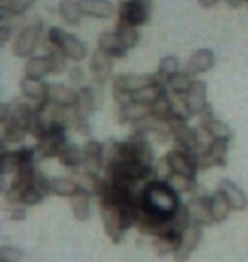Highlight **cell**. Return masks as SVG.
<instances>
[{
    "mask_svg": "<svg viewBox=\"0 0 248 262\" xmlns=\"http://www.w3.org/2000/svg\"><path fill=\"white\" fill-rule=\"evenodd\" d=\"M182 206L178 192L165 181H151L140 191V211L170 222Z\"/></svg>",
    "mask_w": 248,
    "mask_h": 262,
    "instance_id": "6da1fadb",
    "label": "cell"
},
{
    "mask_svg": "<svg viewBox=\"0 0 248 262\" xmlns=\"http://www.w3.org/2000/svg\"><path fill=\"white\" fill-rule=\"evenodd\" d=\"M156 82V73L153 75H134V73H119L112 78V97L118 106H124L133 101L136 92L143 91Z\"/></svg>",
    "mask_w": 248,
    "mask_h": 262,
    "instance_id": "7a4b0ae2",
    "label": "cell"
},
{
    "mask_svg": "<svg viewBox=\"0 0 248 262\" xmlns=\"http://www.w3.org/2000/svg\"><path fill=\"white\" fill-rule=\"evenodd\" d=\"M48 43L56 46V48L72 61H82V60H85L88 55L85 43H82L77 36L66 33V31H63L60 28H51L48 31Z\"/></svg>",
    "mask_w": 248,
    "mask_h": 262,
    "instance_id": "3957f363",
    "label": "cell"
},
{
    "mask_svg": "<svg viewBox=\"0 0 248 262\" xmlns=\"http://www.w3.org/2000/svg\"><path fill=\"white\" fill-rule=\"evenodd\" d=\"M151 7L153 0H119V20L134 26V28L145 26L150 20Z\"/></svg>",
    "mask_w": 248,
    "mask_h": 262,
    "instance_id": "277c9868",
    "label": "cell"
},
{
    "mask_svg": "<svg viewBox=\"0 0 248 262\" xmlns=\"http://www.w3.org/2000/svg\"><path fill=\"white\" fill-rule=\"evenodd\" d=\"M68 145L66 138V128L61 124H51L46 129L44 136L36 143V151L43 157V159H51V157H58L60 151Z\"/></svg>",
    "mask_w": 248,
    "mask_h": 262,
    "instance_id": "5b68a950",
    "label": "cell"
},
{
    "mask_svg": "<svg viewBox=\"0 0 248 262\" xmlns=\"http://www.w3.org/2000/svg\"><path fill=\"white\" fill-rule=\"evenodd\" d=\"M168 128H170L172 138L175 140V143L178 145V150L197 154L199 151L197 128H191L186 119H181V118H172L170 121H168Z\"/></svg>",
    "mask_w": 248,
    "mask_h": 262,
    "instance_id": "8992f818",
    "label": "cell"
},
{
    "mask_svg": "<svg viewBox=\"0 0 248 262\" xmlns=\"http://www.w3.org/2000/svg\"><path fill=\"white\" fill-rule=\"evenodd\" d=\"M41 36H43V24L39 20H36V23L29 24L28 28H24L17 34L12 46V53L17 58H28V56L33 55L36 46L39 45Z\"/></svg>",
    "mask_w": 248,
    "mask_h": 262,
    "instance_id": "52a82bcc",
    "label": "cell"
},
{
    "mask_svg": "<svg viewBox=\"0 0 248 262\" xmlns=\"http://www.w3.org/2000/svg\"><path fill=\"white\" fill-rule=\"evenodd\" d=\"M36 148H28L20 146L17 150H2L0 155V172L2 176L17 174V172L26 165H31L34 160Z\"/></svg>",
    "mask_w": 248,
    "mask_h": 262,
    "instance_id": "ba28073f",
    "label": "cell"
},
{
    "mask_svg": "<svg viewBox=\"0 0 248 262\" xmlns=\"http://www.w3.org/2000/svg\"><path fill=\"white\" fill-rule=\"evenodd\" d=\"M228 143L226 140H214L208 148L197 154V164L200 170L211 167H224L228 162Z\"/></svg>",
    "mask_w": 248,
    "mask_h": 262,
    "instance_id": "9c48e42d",
    "label": "cell"
},
{
    "mask_svg": "<svg viewBox=\"0 0 248 262\" xmlns=\"http://www.w3.org/2000/svg\"><path fill=\"white\" fill-rule=\"evenodd\" d=\"M167 159L170 162L172 169L175 174H181L187 179L196 181V172L199 170V164H197V154H192V151H184V150H170L167 154Z\"/></svg>",
    "mask_w": 248,
    "mask_h": 262,
    "instance_id": "30bf717a",
    "label": "cell"
},
{
    "mask_svg": "<svg viewBox=\"0 0 248 262\" xmlns=\"http://www.w3.org/2000/svg\"><path fill=\"white\" fill-rule=\"evenodd\" d=\"M82 169L88 172V174L99 176V172L105 167V145L96 140H88L82 146Z\"/></svg>",
    "mask_w": 248,
    "mask_h": 262,
    "instance_id": "8fae6325",
    "label": "cell"
},
{
    "mask_svg": "<svg viewBox=\"0 0 248 262\" xmlns=\"http://www.w3.org/2000/svg\"><path fill=\"white\" fill-rule=\"evenodd\" d=\"M20 94L34 104V106H44L50 102V83H46L43 78H29L24 77L19 83Z\"/></svg>",
    "mask_w": 248,
    "mask_h": 262,
    "instance_id": "7c38bea8",
    "label": "cell"
},
{
    "mask_svg": "<svg viewBox=\"0 0 248 262\" xmlns=\"http://www.w3.org/2000/svg\"><path fill=\"white\" fill-rule=\"evenodd\" d=\"M200 240H202V227L191 223L187 227L186 232L182 233L181 249L173 254V259H175V262H186L189 257H191V254L194 252V250L197 249Z\"/></svg>",
    "mask_w": 248,
    "mask_h": 262,
    "instance_id": "4fadbf2b",
    "label": "cell"
},
{
    "mask_svg": "<svg viewBox=\"0 0 248 262\" xmlns=\"http://www.w3.org/2000/svg\"><path fill=\"white\" fill-rule=\"evenodd\" d=\"M100 102H102L100 87L85 85V87H80V91H78V102L75 107L82 118L88 119V116L100 106Z\"/></svg>",
    "mask_w": 248,
    "mask_h": 262,
    "instance_id": "5bb4252c",
    "label": "cell"
},
{
    "mask_svg": "<svg viewBox=\"0 0 248 262\" xmlns=\"http://www.w3.org/2000/svg\"><path fill=\"white\" fill-rule=\"evenodd\" d=\"M187 211L191 216V222L199 227H211L214 223L213 216H211V208H209V198H194L187 203Z\"/></svg>",
    "mask_w": 248,
    "mask_h": 262,
    "instance_id": "9a60e30c",
    "label": "cell"
},
{
    "mask_svg": "<svg viewBox=\"0 0 248 262\" xmlns=\"http://www.w3.org/2000/svg\"><path fill=\"white\" fill-rule=\"evenodd\" d=\"M91 72L96 82L99 85H102V83L112 78V58L105 55L104 51L96 50L91 56Z\"/></svg>",
    "mask_w": 248,
    "mask_h": 262,
    "instance_id": "2e32d148",
    "label": "cell"
},
{
    "mask_svg": "<svg viewBox=\"0 0 248 262\" xmlns=\"http://www.w3.org/2000/svg\"><path fill=\"white\" fill-rule=\"evenodd\" d=\"M181 244H182V233L175 232V230H167V232L156 235L151 247L156 255L163 257V255L168 254H175L181 249Z\"/></svg>",
    "mask_w": 248,
    "mask_h": 262,
    "instance_id": "e0dca14e",
    "label": "cell"
},
{
    "mask_svg": "<svg viewBox=\"0 0 248 262\" xmlns=\"http://www.w3.org/2000/svg\"><path fill=\"white\" fill-rule=\"evenodd\" d=\"M189 109H191L192 116H199L200 113L204 111L206 107L209 106L208 104V85L202 80H194L191 89L186 94Z\"/></svg>",
    "mask_w": 248,
    "mask_h": 262,
    "instance_id": "ac0fdd59",
    "label": "cell"
},
{
    "mask_svg": "<svg viewBox=\"0 0 248 262\" xmlns=\"http://www.w3.org/2000/svg\"><path fill=\"white\" fill-rule=\"evenodd\" d=\"M150 114H151V106L131 101L128 104H124V106H119L116 116H118L119 124H134V123H138L140 119L150 116Z\"/></svg>",
    "mask_w": 248,
    "mask_h": 262,
    "instance_id": "d6986e66",
    "label": "cell"
},
{
    "mask_svg": "<svg viewBox=\"0 0 248 262\" xmlns=\"http://www.w3.org/2000/svg\"><path fill=\"white\" fill-rule=\"evenodd\" d=\"M218 189L223 192L226 199H228V203L231 204V209H233V211H243V209L248 206L246 194L240 189L238 186L235 184L233 181L223 179V181L219 182Z\"/></svg>",
    "mask_w": 248,
    "mask_h": 262,
    "instance_id": "ffe728a7",
    "label": "cell"
},
{
    "mask_svg": "<svg viewBox=\"0 0 248 262\" xmlns=\"http://www.w3.org/2000/svg\"><path fill=\"white\" fill-rule=\"evenodd\" d=\"M214 67V53L209 48H200L196 53H192V56L187 61L186 72H189L191 75H199V73L209 72Z\"/></svg>",
    "mask_w": 248,
    "mask_h": 262,
    "instance_id": "44dd1931",
    "label": "cell"
},
{
    "mask_svg": "<svg viewBox=\"0 0 248 262\" xmlns=\"http://www.w3.org/2000/svg\"><path fill=\"white\" fill-rule=\"evenodd\" d=\"M97 50L104 51L110 58H124V56L128 55V50H126L123 43L119 41L118 34L109 33V31H104L97 38Z\"/></svg>",
    "mask_w": 248,
    "mask_h": 262,
    "instance_id": "7402d4cb",
    "label": "cell"
},
{
    "mask_svg": "<svg viewBox=\"0 0 248 262\" xmlns=\"http://www.w3.org/2000/svg\"><path fill=\"white\" fill-rule=\"evenodd\" d=\"M50 102L63 107L77 106L78 92L65 83H50Z\"/></svg>",
    "mask_w": 248,
    "mask_h": 262,
    "instance_id": "603a6c76",
    "label": "cell"
},
{
    "mask_svg": "<svg viewBox=\"0 0 248 262\" xmlns=\"http://www.w3.org/2000/svg\"><path fill=\"white\" fill-rule=\"evenodd\" d=\"M83 15L94 19H109L114 14V5L109 0H78Z\"/></svg>",
    "mask_w": 248,
    "mask_h": 262,
    "instance_id": "cb8c5ba5",
    "label": "cell"
},
{
    "mask_svg": "<svg viewBox=\"0 0 248 262\" xmlns=\"http://www.w3.org/2000/svg\"><path fill=\"white\" fill-rule=\"evenodd\" d=\"M209 208H211V216H213L214 223L226 222L230 216V213L233 211V209H231V204L228 203V199L224 198V194L219 189L216 191L213 196H209Z\"/></svg>",
    "mask_w": 248,
    "mask_h": 262,
    "instance_id": "d4e9b609",
    "label": "cell"
},
{
    "mask_svg": "<svg viewBox=\"0 0 248 262\" xmlns=\"http://www.w3.org/2000/svg\"><path fill=\"white\" fill-rule=\"evenodd\" d=\"M48 73H53V67L48 55L33 56V58L28 60V63L24 67V77L29 78H44Z\"/></svg>",
    "mask_w": 248,
    "mask_h": 262,
    "instance_id": "484cf974",
    "label": "cell"
},
{
    "mask_svg": "<svg viewBox=\"0 0 248 262\" xmlns=\"http://www.w3.org/2000/svg\"><path fill=\"white\" fill-rule=\"evenodd\" d=\"M91 192H87L85 189H78L72 198H68L73 214L80 222H85L91 216Z\"/></svg>",
    "mask_w": 248,
    "mask_h": 262,
    "instance_id": "4316f807",
    "label": "cell"
},
{
    "mask_svg": "<svg viewBox=\"0 0 248 262\" xmlns=\"http://www.w3.org/2000/svg\"><path fill=\"white\" fill-rule=\"evenodd\" d=\"M58 12H60L61 19L70 26H78L82 20V7L78 0H61L58 4Z\"/></svg>",
    "mask_w": 248,
    "mask_h": 262,
    "instance_id": "83f0119b",
    "label": "cell"
},
{
    "mask_svg": "<svg viewBox=\"0 0 248 262\" xmlns=\"http://www.w3.org/2000/svg\"><path fill=\"white\" fill-rule=\"evenodd\" d=\"M36 0H2L0 4V12H2V20L9 17H19L26 10L34 5Z\"/></svg>",
    "mask_w": 248,
    "mask_h": 262,
    "instance_id": "f1b7e54d",
    "label": "cell"
},
{
    "mask_svg": "<svg viewBox=\"0 0 248 262\" xmlns=\"http://www.w3.org/2000/svg\"><path fill=\"white\" fill-rule=\"evenodd\" d=\"M60 160V164L66 169H78L82 165V160H83V154H82V148L77 146L75 143H68L65 148L60 151V155L56 157Z\"/></svg>",
    "mask_w": 248,
    "mask_h": 262,
    "instance_id": "f546056e",
    "label": "cell"
},
{
    "mask_svg": "<svg viewBox=\"0 0 248 262\" xmlns=\"http://www.w3.org/2000/svg\"><path fill=\"white\" fill-rule=\"evenodd\" d=\"M26 135H29L24 128H20L17 123H14L12 119L7 118L2 123V141L4 143H22Z\"/></svg>",
    "mask_w": 248,
    "mask_h": 262,
    "instance_id": "4dcf8cb0",
    "label": "cell"
},
{
    "mask_svg": "<svg viewBox=\"0 0 248 262\" xmlns=\"http://www.w3.org/2000/svg\"><path fill=\"white\" fill-rule=\"evenodd\" d=\"M116 34H118L119 41L123 43V46L126 50H133L136 45H138V39H140V34L138 31H136L134 26L131 24H126V23H121L118 20V26H116Z\"/></svg>",
    "mask_w": 248,
    "mask_h": 262,
    "instance_id": "1f68e13d",
    "label": "cell"
},
{
    "mask_svg": "<svg viewBox=\"0 0 248 262\" xmlns=\"http://www.w3.org/2000/svg\"><path fill=\"white\" fill-rule=\"evenodd\" d=\"M78 189L80 187H78L77 181L73 177H55V179H51V191L56 196L72 198Z\"/></svg>",
    "mask_w": 248,
    "mask_h": 262,
    "instance_id": "d6a6232c",
    "label": "cell"
},
{
    "mask_svg": "<svg viewBox=\"0 0 248 262\" xmlns=\"http://www.w3.org/2000/svg\"><path fill=\"white\" fill-rule=\"evenodd\" d=\"M151 116H155L156 119L168 123L173 118V109H172V101L168 92L162 94L155 102L151 104Z\"/></svg>",
    "mask_w": 248,
    "mask_h": 262,
    "instance_id": "836d02e7",
    "label": "cell"
},
{
    "mask_svg": "<svg viewBox=\"0 0 248 262\" xmlns=\"http://www.w3.org/2000/svg\"><path fill=\"white\" fill-rule=\"evenodd\" d=\"M199 126H202L206 131H208L209 136L213 140H226V141L231 140V129H230V126L226 123L219 121V119H216V118L209 119V121L200 123Z\"/></svg>",
    "mask_w": 248,
    "mask_h": 262,
    "instance_id": "e575fe53",
    "label": "cell"
},
{
    "mask_svg": "<svg viewBox=\"0 0 248 262\" xmlns=\"http://www.w3.org/2000/svg\"><path fill=\"white\" fill-rule=\"evenodd\" d=\"M192 75L189 72H177L175 75H172L167 80V85L170 89V92H177V94H187V91L192 85Z\"/></svg>",
    "mask_w": 248,
    "mask_h": 262,
    "instance_id": "d590c367",
    "label": "cell"
},
{
    "mask_svg": "<svg viewBox=\"0 0 248 262\" xmlns=\"http://www.w3.org/2000/svg\"><path fill=\"white\" fill-rule=\"evenodd\" d=\"M172 101V109H173V118H181V119H187L192 116L191 109H189L186 94H177V92H168Z\"/></svg>",
    "mask_w": 248,
    "mask_h": 262,
    "instance_id": "8d00e7d4",
    "label": "cell"
},
{
    "mask_svg": "<svg viewBox=\"0 0 248 262\" xmlns=\"http://www.w3.org/2000/svg\"><path fill=\"white\" fill-rule=\"evenodd\" d=\"M178 68H181V61H178L177 56H163L160 60V63H158L156 73L167 82L172 75H175L177 72H181Z\"/></svg>",
    "mask_w": 248,
    "mask_h": 262,
    "instance_id": "74e56055",
    "label": "cell"
},
{
    "mask_svg": "<svg viewBox=\"0 0 248 262\" xmlns=\"http://www.w3.org/2000/svg\"><path fill=\"white\" fill-rule=\"evenodd\" d=\"M48 58L51 61V67H53V73L55 75H58V73H61L63 70H65L66 67V56L61 53L60 50L56 48V46L50 45V50H48Z\"/></svg>",
    "mask_w": 248,
    "mask_h": 262,
    "instance_id": "f35d334b",
    "label": "cell"
},
{
    "mask_svg": "<svg viewBox=\"0 0 248 262\" xmlns=\"http://www.w3.org/2000/svg\"><path fill=\"white\" fill-rule=\"evenodd\" d=\"M167 182L178 192V194H181V192H187V194H189V192H191V189H192V186H194V182H196V181L187 179V177H184V176L175 174V172H173L172 177Z\"/></svg>",
    "mask_w": 248,
    "mask_h": 262,
    "instance_id": "ab89813d",
    "label": "cell"
},
{
    "mask_svg": "<svg viewBox=\"0 0 248 262\" xmlns=\"http://www.w3.org/2000/svg\"><path fill=\"white\" fill-rule=\"evenodd\" d=\"M33 187L34 189H38L44 198L53 192L51 191V179L46 174H43V172H38V170H36V174H34Z\"/></svg>",
    "mask_w": 248,
    "mask_h": 262,
    "instance_id": "60d3db41",
    "label": "cell"
},
{
    "mask_svg": "<svg viewBox=\"0 0 248 262\" xmlns=\"http://www.w3.org/2000/svg\"><path fill=\"white\" fill-rule=\"evenodd\" d=\"M155 172H156L158 181H165V182H167V181L172 177L173 169H172L170 162H168V159H167V155L163 157V159L158 160V164L155 165Z\"/></svg>",
    "mask_w": 248,
    "mask_h": 262,
    "instance_id": "b9f144b4",
    "label": "cell"
},
{
    "mask_svg": "<svg viewBox=\"0 0 248 262\" xmlns=\"http://www.w3.org/2000/svg\"><path fill=\"white\" fill-rule=\"evenodd\" d=\"M22 259V252L10 245H4L0 249V262H19Z\"/></svg>",
    "mask_w": 248,
    "mask_h": 262,
    "instance_id": "7bdbcfd3",
    "label": "cell"
},
{
    "mask_svg": "<svg viewBox=\"0 0 248 262\" xmlns=\"http://www.w3.org/2000/svg\"><path fill=\"white\" fill-rule=\"evenodd\" d=\"M70 80L75 87H82V82H83V72L82 68L78 67H73L70 70Z\"/></svg>",
    "mask_w": 248,
    "mask_h": 262,
    "instance_id": "ee69618b",
    "label": "cell"
},
{
    "mask_svg": "<svg viewBox=\"0 0 248 262\" xmlns=\"http://www.w3.org/2000/svg\"><path fill=\"white\" fill-rule=\"evenodd\" d=\"M10 34H12V28L9 26L7 20H2V24H0V43H7L10 39Z\"/></svg>",
    "mask_w": 248,
    "mask_h": 262,
    "instance_id": "f6af8a7d",
    "label": "cell"
},
{
    "mask_svg": "<svg viewBox=\"0 0 248 262\" xmlns=\"http://www.w3.org/2000/svg\"><path fill=\"white\" fill-rule=\"evenodd\" d=\"M9 216L12 218V220H24L26 218V209H24L22 204H17V206H10Z\"/></svg>",
    "mask_w": 248,
    "mask_h": 262,
    "instance_id": "bcb514c9",
    "label": "cell"
},
{
    "mask_svg": "<svg viewBox=\"0 0 248 262\" xmlns=\"http://www.w3.org/2000/svg\"><path fill=\"white\" fill-rule=\"evenodd\" d=\"M73 129H75L78 135L88 136V135H91V124H88V119H80V121L75 124V128H73Z\"/></svg>",
    "mask_w": 248,
    "mask_h": 262,
    "instance_id": "7dc6e473",
    "label": "cell"
},
{
    "mask_svg": "<svg viewBox=\"0 0 248 262\" xmlns=\"http://www.w3.org/2000/svg\"><path fill=\"white\" fill-rule=\"evenodd\" d=\"M197 2H199V5L202 9H213L214 5L219 2V0H197Z\"/></svg>",
    "mask_w": 248,
    "mask_h": 262,
    "instance_id": "c3c4849f",
    "label": "cell"
},
{
    "mask_svg": "<svg viewBox=\"0 0 248 262\" xmlns=\"http://www.w3.org/2000/svg\"><path fill=\"white\" fill-rule=\"evenodd\" d=\"M226 4L230 5V7H233V9H238L240 5H243L245 4V0H224Z\"/></svg>",
    "mask_w": 248,
    "mask_h": 262,
    "instance_id": "681fc988",
    "label": "cell"
}]
</instances>
